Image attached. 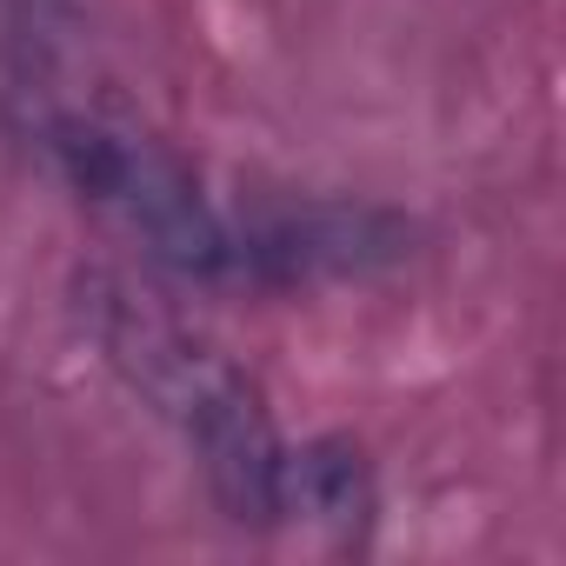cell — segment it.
Instances as JSON below:
<instances>
[{"instance_id":"cell-1","label":"cell","mask_w":566,"mask_h":566,"mask_svg":"<svg viewBox=\"0 0 566 566\" xmlns=\"http://www.w3.org/2000/svg\"><path fill=\"white\" fill-rule=\"evenodd\" d=\"M81 321L101 360L187 440L220 506L247 526H273V480L287 440L273 433L253 380L154 294H134L114 273L81 280Z\"/></svg>"},{"instance_id":"cell-2","label":"cell","mask_w":566,"mask_h":566,"mask_svg":"<svg viewBox=\"0 0 566 566\" xmlns=\"http://www.w3.org/2000/svg\"><path fill=\"white\" fill-rule=\"evenodd\" d=\"M28 134L48 167L147 260L187 280H253V213L220 207L200 174L134 114L54 87H28Z\"/></svg>"}]
</instances>
